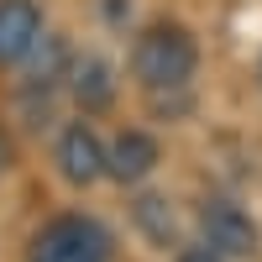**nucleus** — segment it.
I'll use <instances>...</instances> for the list:
<instances>
[{
    "instance_id": "obj_2",
    "label": "nucleus",
    "mask_w": 262,
    "mask_h": 262,
    "mask_svg": "<svg viewBox=\"0 0 262 262\" xmlns=\"http://www.w3.org/2000/svg\"><path fill=\"white\" fill-rule=\"evenodd\" d=\"M27 262H111V236L90 215H58L37 231Z\"/></svg>"
},
{
    "instance_id": "obj_1",
    "label": "nucleus",
    "mask_w": 262,
    "mask_h": 262,
    "mask_svg": "<svg viewBox=\"0 0 262 262\" xmlns=\"http://www.w3.org/2000/svg\"><path fill=\"white\" fill-rule=\"evenodd\" d=\"M194 63H200V48L179 21L147 27L137 37V48H131V69H137V79L147 90H184L194 79Z\"/></svg>"
},
{
    "instance_id": "obj_8",
    "label": "nucleus",
    "mask_w": 262,
    "mask_h": 262,
    "mask_svg": "<svg viewBox=\"0 0 262 262\" xmlns=\"http://www.w3.org/2000/svg\"><path fill=\"white\" fill-rule=\"evenodd\" d=\"M131 215H137V226H142V236L152 247H173V210H168V200L163 194H142L137 205H131Z\"/></svg>"
},
{
    "instance_id": "obj_4",
    "label": "nucleus",
    "mask_w": 262,
    "mask_h": 262,
    "mask_svg": "<svg viewBox=\"0 0 262 262\" xmlns=\"http://www.w3.org/2000/svg\"><path fill=\"white\" fill-rule=\"evenodd\" d=\"M37 42H42V11L32 0H0V63L32 58Z\"/></svg>"
},
{
    "instance_id": "obj_5",
    "label": "nucleus",
    "mask_w": 262,
    "mask_h": 262,
    "mask_svg": "<svg viewBox=\"0 0 262 262\" xmlns=\"http://www.w3.org/2000/svg\"><path fill=\"white\" fill-rule=\"evenodd\" d=\"M58 168H63V179H69V184H95V179H105V142H100L84 121L69 126V131H63V142H58Z\"/></svg>"
},
{
    "instance_id": "obj_7",
    "label": "nucleus",
    "mask_w": 262,
    "mask_h": 262,
    "mask_svg": "<svg viewBox=\"0 0 262 262\" xmlns=\"http://www.w3.org/2000/svg\"><path fill=\"white\" fill-rule=\"evenodd\" d=\"M74 100L84 111H105L116 100V79H111V63L105 58H84L74 63Z\"/></svg>"
},
{
    "instance_id": "obj_3",
    "label": "nucleus",
    "mask_w": 262,
    "mask_h": 262,
    "mask_svg": "<svg viewBox=\"0 0 262 262\" xmlns=\"http://www.w3.org/2000/svg\"><path fill=\"white\" fill-rule=\"evenodd\" d=\"M200 231H205V247H215L221 257H252V252L262 247L257 221H252L242 205H231V200H205Z\"/></svg>"
},
{
    "instance_id": "obj_9",
    "label": "nucleus",
    "mask_w": 262,
    "mask_h": 262,
    "mask_svg": "<svg viewBox=\"0 0 262 262\" xmlns=\"http://www.w3.org/2000/svg\"><path fill=\"white\" fill-rule=\"evenodd\" d=\"M179 262H226V257L215 252V247H205V242H200V247H184V252H179Z\"/></svg>"
},
{
    "instance_id": "obj_11",
    "label": "nucleus",
    "mask_w": 262,
    "mask_h": 262,
    "mask_svg": "<svg viewBox=\"0 0 262 262\" xmlns=\"http://www.w3.org/2000/svg\"><path fill=\"white\" fill-rule=\"evenodd\" d=\"M257 79H262V63H257Z\"/></svg>"
},
{
    "instance_id": "obj_6",
    "label": "nucleus",
    "mask_w": 262,
    "mask_h": 262,
    "mask_svg": "<svg viewBox=\"0 0 262 262\" xmlns=\"http://www.w3.org/2000/svg\"><path fill=\"white\" fill-rule=\"evenodd\" d=\"M158 142L147 137V131H121V137L105 147V173H111L116 184H142L152 168H158Z\"/></svg>"
},
{
    "instance_id": "obj_10",
    "label": "nucleus",
    "mask_w": 262,
    "mask_h": 262,
    "mask_svg": "<svg viewBox=\"0 0 262 262\" xmlns=\"http://www.w3.org/2000/svg\"><path fill=\"white\" fill-rule=\"evenodd\" d=\"M0 168H6V147H0Z\"/></svg>"
}]
</instances>
